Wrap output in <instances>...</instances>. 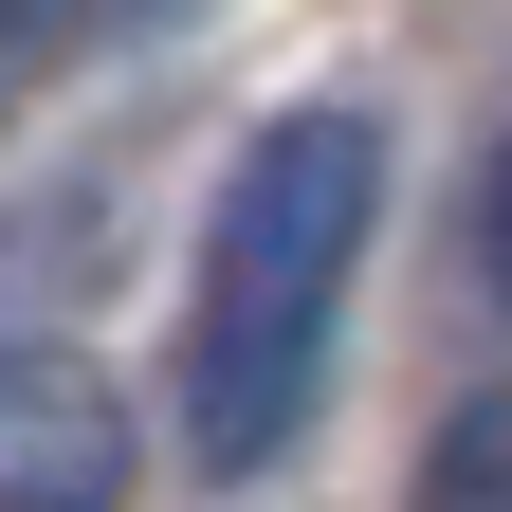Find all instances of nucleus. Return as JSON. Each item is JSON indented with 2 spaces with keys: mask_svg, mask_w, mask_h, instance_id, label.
<instances>
[{
  "mask_svg": "<svg viewBox=\"0 0 512 512\" xmlns=\"http://www.w3.org/2000/svg\"><path fill=\"white\" fill-rule=\"evenodd\" d=\"M384 220V128L366 110H275L202 202V275H183V458L275 476L348 348V275Z\"/></svg>",
  "mask_w": 512,
  "mask_h": 512,
  "instance_id": "1",
  "label": "nucleus"
},
{
  "mask_svg": "<svg viewBox=\"0 0 512 512\" xmlns=\"http://www.w3.org/2000/svg\"><path fill=\"white\" fill-rule=\"evenodd\" d=\"M476 275H494V311H512V147H494V183H476Z\"/></svg>",
  "mask_w": 512,
  "mask_h": 512,
  "instance_id": "4",
  "label": "nucleus"
},
{
  "mask_svg": "<svg viewBox=\"0 0 512 512\" xmlns=\"http://www.w3.org/2000/svg\"><path fill=\"white\" fill-rule=\"evenodd\" d=\"M421 512H512V384L421 439Z\"/></svg>",
  "mask_w": 512,
  "mask_h": 512,
  "instance_id": "3",
  "label": "nucleus"
},
{
  "mask_svg": "<svg viewBox=\"0 0 512 512\" xmlns=\"http://www.w3.org/2000/svg\"><path fill=\"white\" fill-rule=\"evenodd\" d=\"M128 494V403L92 348H0V512H110Z\"/></svg>",
  "mask_w": 512,
  "mask_h": 512,
  "instance_id": "2",
  "label": "nucleus"
}]
</instances>
